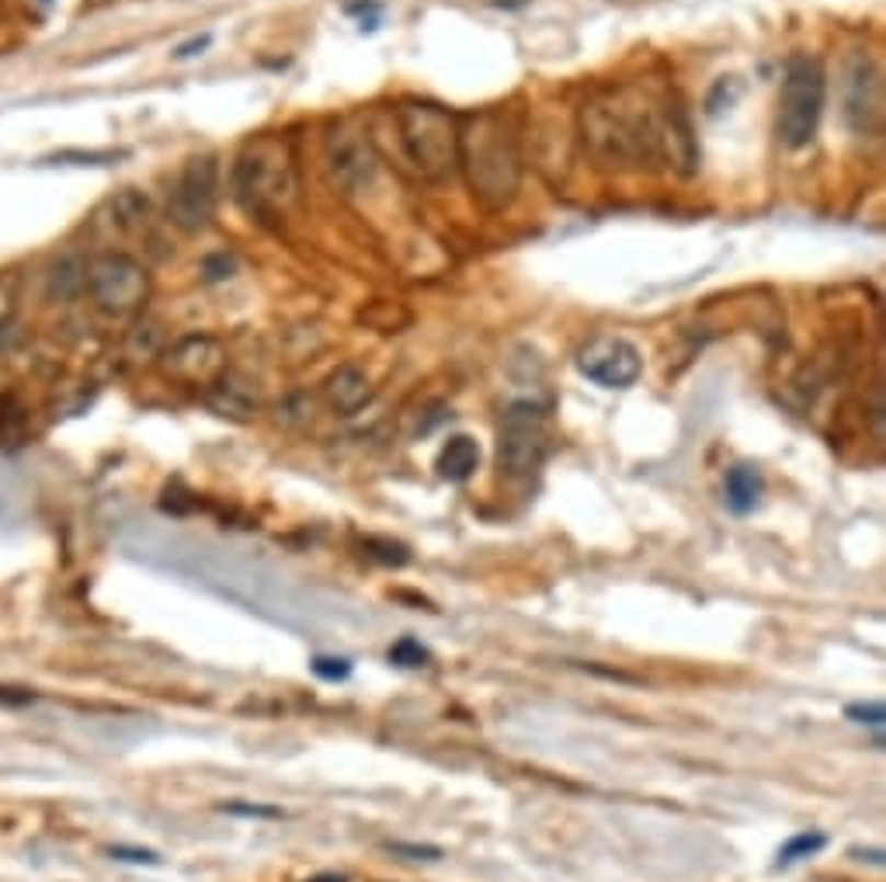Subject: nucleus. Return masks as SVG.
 Here are the masks:
<instances>
[{"label": "nucleus", "instance_id": "obj_2", "mask_svg": "<svg viewBox=\"0 0 886 882\" xmlns=\"http://www.w3.org/2000/svg\"><path fill=\"white\" fill-rule=\"evenodd\" d=\"M233 202L251 219H281L296 202V160L281 136H257L233 160Z\"/></svg>", "mask_w": 886, "mask_h": 882}, {"label": "nucleus", "instance_id": "obj_10", "mask_svg": "<svg viewBox=\"0 0 886 882\" xmlns=\"http://www.w3.org/2000/svg\"><path fill=\"white\" fill-rule=\"evenodd\" d=\"M883 73L873 56L855 53L841 70V118L859 136L883 133Z\"/></svg>", "mask_w": 886, "mask_h": 882}, {"label": "nucleus", "instance_id": "obj_21", "mask_svg": "<svg viewBox=\"0 0 886 882\" xmlns=\"http://www.w3.org/2000/svg\"><path fill=\"white\" fill-rule=\"evenodd\" d=\"M824 848H828V837H824L820 831H803V834H793L785 845L779 848V861H775V869H790L796 866V861L803 858H814L820 855Z\"/></svg>", "mask_w": 886, "mask_h": 882}, {"label": "nucleus", "instance_id": "obj_16", "mask_svg": "<svg viewBox=\"0 0 886 882\" xmlns=\"http://www.w3.org/2000/svg\"><path fill=\"white\" fill-rule=\"evenodd\" d=\"M438 477L449 483H467L480 469V445L470 435H452L438 453Z\"/></svg>", "mask_w": 886, "mask_h": 882}, {"label": "nucleus", "instance_id": "obj_29", "mask_svg": "<svg viewBox=\"0 0 886 882\" xmlns=\"http://www.w3.org/2000/svg\"><path fill=\"white\" fill-rule=\"evenodd\" d=\"M230 272H233V257H227V254L206 257V278L209 282H223V278H230Z\"/></svg>", "mask_w": 886, "mask_h": 882}, {"label": "nucleus", "instance_id": "obj_19", "mask_svg": "<svg viewBox=\"0 0 886 882\" xmlns=\"http://www.w3.org/2000/svg\"><path fill=\"white\" fill-rule=\"evenodd\" d=\"M25 438H28V406L11 393H0V448L22 445Z\"/></svg>", "mask_w": 886, "mask_h": 882}, {"label": "nucleus", "instance_id": "obj_30", "mask_svg": "<svg viewBox=\"0 0 886 882\" xmlns=\"http://www.w3.org/2000/svg\"><path fill=\"white\" fill-rule=\"evenodd\" d=\"M209 43H212V35H209V32H206V35H198V38H192V43L177 46V49H174V59H192V56H203V53L209 49Z\"/></svg>", "mask_w": 886, "mask_h": 882}, {"label": "nucleus", "instance_id": "obj_11", "mask_svg": "<svg viewBox=\"0 0 886 882\" xmlns=\"http://www.w3.org/2000/svg\"><path fill=\"white\" fill-rule=\"evenodd\" d=\"M160 376L188 386V389H206L227 373V347L212 334H185L174 344H168L157 358Z\"/></svg>", "mask_w": 886, "mask_h": 882}, {"label": "nucleus", "instance_id": "obj_25", "mask_svg": "<svg viewBox=\"0 0 886 882\" xmlns=\"http://www.w3.org/2000/svg\"><path fill=\"white\" fill-rule=\"evenodd\" d=\"M844 715H849L852 723H865V726H883L886 723L883 702H852L849 709H844Z\"/></svg>", "mask_w": 886, "mask_h": 882}, {"label": "nucleus", "instance_id": "obj_14", "mask_svg": "<svg viewBox=\"0 0 886 882\" xmlns=\"http://www.w3.org/2000/svg\"><path fill=\"white\" fill-rule=\"evenodd\" d=\"M206 406L212 410L216 417H227V421H251L257 414V389L251 379L244 376H233L230 368L223 376H219L209 389H206Z\"/></svg>", "mask_w": 886, "mask_h": 882}, {"label": "nucleus", "instance_id": "obj_20", "mask_svg": "<svg viewBox=\"0 0 886 882\" xmlns=\"http://www.w3.org/2000/svg\"><path fill=\"white\" fill-rule=\"evenodd\" d=\"M84 264L88 261H77V257H64L49 272V296L59 299V302H70L84 293Z\"/></svg>", "mask_w": 886, "mask_h": 882}, {"label": "nucleus", "instance_id": "obj_28", "mask_svg": "<svg viewBox=\"0 0 886 882\" xmlns=\"http://www.w3.org/2000/svg\"><path fill=\"white\" fill-rule=\"evenodd\" d=\"M108 855H112V858H118V861H133V866H157V861H160L153 851L123 848V845H118V848H108Z\"/></svg>", "mask_w": 886, "mask_h": 882}, {"label": "nucleus", "instance_id": "obj_6", "mask_svg": "<svg viewBox=\"0 0 886 882\" xmlns=\"http://www.w3.org/2000/svg\"><path fill=\"white\" fill-rule=\"evenodd\" d=\"M824 115V70L817 59L796 56L785 67L779 94V139L785 150L810 147Z\"/></svg>", "mask_w": 886, "mask_h": 882}, {"label": "nucleus", "instance_id": "obj_5", "mask_svg": "<svg viewBox=\"0 0 886 882\" xmlns=\"http://www.w3.org/2000/svg\"><path fill=\"white\" fill-rule=\"evenodd\" d=\"M84 293L112 320H133L150 299V272L123 251L94 254L84 264Z\"/></svg>", "mask_w": 886, "mask_h": 882}, {"label": "nucleus", "instance_id": "obj_4", "mask_svg": "<svg viewBox=\"0 0 886 882\" xmlns=\"http://www.w3.org/2000/svg\"><path fill=\"white\" fill-rule=\"evenodd\" d=\"M396 129L400 147L421 177L446 181L459 168V129L446 108L428 101H404L396 108Z\"/></svg>", "mask_w": 886, "mask_h": 882}, {"label": "nucleus", "instance_id": "obj_8", "mask_svg": "<svg viewBox=\"0 0 886 882\" xmlns=\"http://www.w3.org/2000/svg\"><path fill=\"white\" fill-rule=\"evenodd\" d=\"M324 168L334 188L345 195L366 192L379 174V157L376 147L358 118H337L331 122L327 139H324Z\"/></svg>", "mask_w": 886, "mask_h": 882}, {"label": "nucleus", "instance_id": "obj_9", "mask_svg": "<svg viewBox=\"0 0 886 882\" xmlns=\"http://www.w3.org/2000/svg\"><path fill=\"white\" fill-rule=\"evenodd\" d=\"M216 198H219V163L212 153H198L181 168V174L171 184L168 219L185 233L206 230L216 213Z\"/></svg>", "mask_w": 886, "mask_h": 882}, {"label": "nucleus", "instance_id": "obj_15", "mask_svg": "<svg viewBox=\"0 0 886 882\" xmlns=\"http://www.w3.org/2000/svg\"><path fill=\"white\" fill-rule=\"evenodd\" d=\"M324 397L341 417H352L372 400V382L358 365H337L324 382Z\"/></svg>", "mask_w": 886, "mask_h": 882}, {"label": "nucleus", "instance_id": "obj_32", "mask_svg": "<svg viewBox=\"0 0 886 882\" xmlns=\"http://www.w3.org/2000/svg\"><path fill=\"white\" fill-rule=\"evenodd\" d=\"M310 882H348L345 875H337V872H324V875H313Z\"/></svg>", "mask_w": 886, "mask_h": 882}, {"label": "nucleus", "instance_id": "obj_26", "mask_svg": "<svg viewBox=\"0 0 886 882\" xmlns=\"http://www.w3.org/2000/svg\"><path fill=\"white\" fill-rule=\"evenodd\" d=\"M387 851H393V855H404V858H411V861H435V858H441V848H435V845H387Z\"/></svg>", "mask_w": 886, "mask_h": 882}, {"label": "nucleus", "instance_id": "obj_22", "mask_svg": "<svg viewBox=\"0 0 886 882\" xmlns=\"http://www.w3.org/2000/svg\"><path fill=\"white\" fill-rule=\"evenodd\" d=\"M22 306V275L18 272H0V331L11 327Z\"/></svg>", "mask_w": 886, "mask_h": 882}, {"label": "nucleus", "instance_id": "obj_3", "mask_svg": "<svg viewBox=\"0 0 886 882\" xmlns=\"http://www.w3.org/2000/svg\"><path fill=\"white\" fill-rule=\"evenodd\" d=\"M459 168L467 171L473 195L487 209H505L518 195V153L515 142L494 112L476 115L467 133H459Z\"/></svg>", "mask_w": 886, "mask_h": 882}, {"label": "nucleus", "instance_id": "obj_13", "mask_svg": "<svg viewBox=\"0 0 886 882\" xmlns=\"http://www.w3.org/2000/svg\"><path fill=\"white\" fill-rule=\"evenodd\" d=\"M150 219H153V205L139 188L115 192L102 209H97V227L108 237H139L147 233Z\"/></svg>", "mask_w": 886, "mask_h": 882}, {"label": "nucleus", "instance_id": "obj_31", "mask_svg": "<svg viewBox=\"0 0 886 882\" xmlns=\"http://www.w3.org/2000/svg\"><path fill=\"white\" fill-rule=\"evenodd\" d=\"M14 688H0V702L4 706H25V702H32V691H18V695H11Z\"/></svg>", "mask_w": 886, "mask_h": 882}, {"label": "nucleus", "instance_id": "obj_23", "mask_svg": "<svg viewBox=\"0 0 886 882\" xmlns=\"http://www.w3.org/2000/svg\"><path fill=\"white\" fill-rule=\"evenodd\" d=\"M428 661H432V653L421 646L414 635H404V640H396L390 646V664H396V667H425Z\"/></svg>", "mask_w": 886, "mask_h": 882}, {"label": "nucleus", "instance_id": "obj_17", "mask_svg": "<svg viewBox=\"0 0 886 882\" xmlns=\"http://www.w3.org/2000/svg\"><path fill=\"white\" fill-rule=\"evenodd\" d=\"M723 494H727V507L734 515H751L758 507L761 494H764V480H761V469L758 466H748V462H737L727 469V480H723Z\"/></svg>", "mask_w": 886, "mask_h": 882}, {"label": "nucleus", "instance_id": "obj_24", "mask_svg": "<svg viewBox=\"0 0 886 882\" xmlns=\"http://www.w3.org/2000/svg\"><path fill=\"white\" fill-rule=\"evenodd\" d=\"M313 674L320 681H348L352 678V661L348 656H313Z\"/></svg>", "mask_w": 886, "mask_h": 882}, {"label": "nucleus", "instance_id": "obj_18", "mask_svg": "<svg viewBox=\"0 0 886 882\" xmlns=\"http://www.w3.org/2000/svg\"><path fill=\"white\" fill-rule=\"evenodd\" d=\"M164 347H168L164 327L153 323V320H139L133 331L126 334V355L133 362H157Z\"/></svg>", "mask_w": 886, "mask_h": 882}, {"label": "nucleus", "instance_id": "obj_1", "mask_svg": "<svg viewBox=\"0 0 886 882\" xmlns=\"http://www.w3.org/2000/svg\"><path fill=\"white\" fill-rule=\"evenodd\" d=\"M664 108L633 91H612L588 101L580 112V133L601 168L640 171L660 163Z\"/></svg>", "mask_w": 886, "mask_h": 882}, {"label": "nucleus", "instance_id": "obj_27", "mask_svg": "<svg viewBox=\"0 0 886 882\" xmlns=\"http://www.w3.org/2000/svg\"><path fill=\"white\" fill-rule=\"evenodd\" d=\"M230 816H261V820H278L281 816V810H275V806H248V803H227L223 806Z\"/></svg>", "mask_w": 886, "mask_h": 882}, {"label": "nucleus", "instance_id": "obj_12", "mask_svg": "<svg viewBox=\"0 0 886 882\" xmlns=\"http://www.w3.org/2000/svg\"><path fill=\"white\" fill-rule=\"evenodd\" d=\"M577 373L601 389H630L643 376V355L626 337L598 334L577 347Z\"/></svg>", "mask_w": 886, "mask_h": 882}, {"label": "nucleus", "instance_id": "obj_33", "mask_svg": "<svg viewBox=\"0 0 886 882\" xmlns=\"http://www.w3.org/2000/svg\"><path fill=\"white\" fill-rule=\"evenodd\" d=\"M38 4H43V8H49V4H53V0H38Z\"/></svg>", "mask_w": 886, "mask_h": 882}, {"label": "nucleus", "instance_id": "obj_7", "mask_svg": "<svg viewBox=\"0 0 886 882\" xmlns=\"http://www.w3.org/2000/svg\"><path fill=\"white\" fill-rule=\"evenodd\" d=\"M550 453L546 410L532 400H515L497 427V466L508 477H529Z\"/></svg>", "mask_w": 886, "mask_h": 882}]
</instances>
